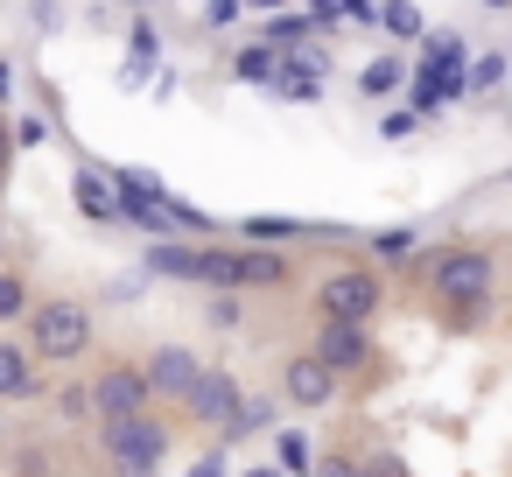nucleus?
<instances>
[{
	"label": "nucleus",
	"instance_id": "aec40b11",
	"mask_svg": "<svg viewBox=\"0 0 512 477\" xmlns=\"http://www.w3.org/2000/svg\"><path fill=\"white\" fill-rule=\"evenodd\" d=\"M232 71H239L246 85H267V92H274V71H281V50H267V43H253V50H239V57H232Z\"/></svg>",
	"mask_w": 512,
	"mask_h": 477
},
{
	"label": "nucleus",
	"instance_id": "0eeeda50",
	"mask_svg": "<svg viewBox=\"0 0 512 477\" xmlns=\"http://www.w3.org/2000/svg\"><path fill=\"white\" fill-rule=\"evenodd\" d=\"M323 78H330V50H323V43H302V50L281 57V71H274V99L316 106V99H323Z\"/></svg>",
	"mask_w": 512,
	"mask_h": 477
},
{
	"label": "nucleus",
	"instance_id": "7c9ffc66",
	"mask_svg": "<svg viewBox=\"0 0 512 477\" xmlns=\"http://www.w3.org/2000/svg\"><path fill=\"white\" fill-rule=\"evenodd\" d=\"M43 134H50V127H43L36 113H29V120H15V148H43Z\"/></svg>",
	"mask_w": 512,
	"mask_h": 477
},
{
	"label": "nucleus",
	"instance_id": "6ab92c4d",
	"mask_svg": "<svg viewBox=\"0 0 512 477\" xmlns=\"http://www.w3.org/2000/svg\"><path fill=\"white\" fill-rule=\"evenodd\" d=\"M400 85H407V64H400V57H372V64L358 71V92H365V99H386V92H400Z\"/></svg>",
	"mask_w": 512,
	"mask_h": 477
},
{
	"label": "nucleus",
	"instance_id": "b1692460",
	"mask_svg": "<svg viewBox=\"0 0 512 477\" xmlns=\"http://www.w3.org/2000/svg\"><path fill=\"white\" fill-rule=\"evenodd\" d=\"M365 246H372L379 260H407V253H414V225H386V232H372Z\"/></svg>",
	"mask_w": 512,
	"mask_h": 477
},
{
	"label": "nucleus",
	"instance_id": "423d86ee",
	"mask_svg": "<svg viewBox=\"0 0 512 477\" xmlns=\"http://www.w3.org/2000/svg\"><path fill=\"white\" fill-rule=\"evenodd\" d=\"M92 407H99V421H120V414H141V407H155V386H148V372H141V365L113 358V365L92 379Z\"/></svg>",
	"mask_w": 512,
	"mask_h": 477
},
{
	"label": "nucleus",
	"instance_id": "f257e3e1",
	"mask_svg": "<svg viewBox=\"0 0 512 477\" xmlns=\"http://www.w3.org/2000/svg\"><path fill=\"white\" fill-rule=\"evenodd\" d=\"M421 281L435 288V302H442V316H449V323H484L498 267H491V253H484V246H442V253H428V260H421Z\"/></svg>",
	"mask_w": 512,
	"mask_h": 477
},
{
	"label": "nucleus",
	"instance_id": "c85d7f7f",
	"mask_svg": "<svg viewBox=\"0 0 512 477\" xmlns=\"http://www.w3.org/2000/svg\"><path fill=\"white\" fill-rule=\"evenodd\" d=\"M358 477H414V470H407V463H400L393 449H372V456L358 463Z\"/></svg>",
	"mask_w": 512,
	"mask_h": 477
},
{
	"label": "nucleus",
	"instance_id": "c9c22d12",
	"mask_svg": "<svg viewBox=\"0 0 512 477\" xmlns=\"http://www.w3.org/2000/svg\"><path fill=\"white\" fill-rule=\"evenodd\" d=\"M36 22H43V29H57V0H36Z\"/></svg>",
	"mask_w": 512,
	"mask_h": 477
},
{
	"label": "nucleus",
	"instance_id": "7ed1b4c3",
	"mask_svg": "<svg viewBox=\"0 0 512 477\" xmlns=\"http://www.w3.org/2000/svg\"><path fill=\"white\" fill-rule=\"evenodd\" d=\"M22 323H29V351H36L43 365H78V358L92 351V309H85V302H71V295L36 302Z\"/></svg>",
	"mask_w": 512,
	"mask_h": 477
},
{
	"label": "nucleus",
	"instance_id": "a878e982",
	"mask_svg": "<svg viewBox=\"0 0 512 477\" xmlns=\"http://www.w3.org/2000/svg\"><path fill=\"white\" fill-rule=\"evenodd\" d=\"M36 302H29V281L22 274H0V323H15V316H29Z\"/></svg>",
	"mask_w": 512,
	"mask_h": 477
},
{
	"label": "nucleus",
	"instance_id": "e433bc0d",
	"mask_svg": "<svg viewBox=\"0 0 512 477\" xmlns=\"http://www.w3.org/2000/svg\"><path fill=\"white\" fill-rule=\"evenodd\" d=\"M239 8H260V15H281V8H288V0H239Z\"/></svg>",
	"mask_w": 512,
	"mask_h": 477
},
{
	"label": "nucleus",
	"instance_id": "4be33fe9",
	"mask_svg": "<svg viewBox=\"0 0 512 477\" xmlns=\"http://www.w3.org/2000/svg\"><path fill=\"white\" fill-rule=\"evenodd\" d=\"M309 225H295V218H246L239 225V239H253V246H281V239H302Z\"/></svg>",
	"mask_w": 512,
	"mask_h": 477
},
{
	"label": "nucleus",
	"instance_id": "393cba45",
	"mask_svg": "<svg viewBox=\"0 0 512 477\" xmlns=\"http://www.w3.org/2000/svg\"><path fill=\"white\" fill-rule=\"evenodd\" d=\"M57 414H64L71 428H85V421H99V407H92V386H64V393H57Z\"/></svg>",
	"mask_w": 512,
	"mask_h": 477
},
{
	"label": "nucleus",
	"instance_id": "20e7f679",
	"mask_svg": "<svg viewBox=\"0 0 512 477\" xmlns=\"http://www.w3.org/2000/svg\"><path fill=\"white\" fill-rule=\"evenodd\" d=\"M379 302H386V281H379L372 267H337V274H323V281H316V309H323V316L372 323V316H379Z\"/></svg>",
	"mask_w": 512,
	"mask_h": 477
},
{
	"label": "nucleus",
	"instance_id": "473e14b6",
	"mask_svg": "<svg viewBox=\"0 0 512 477\" xmlns=\"http://www.w3.org/2000/svg\"><path fill=\"white\" fill-rule=\"evenodd\" d=\"M344 22H365L372 29L379 22V0H344Z\"/></svg>",
	"mask_w": 512,
	"mask_h": 477
},
{
	"label": "nucleus",
	"instance_id": "a211bd4d",
	"mask_svg": "<svg viewBox=\"0 0 512 477\" xmlns=\"http://www.w3.org/2000/svg\"><path fill=\"white\" fill-rule=\"evenodd\" d=\"M505 78H512V64L484 50V57H470V71H463V99H484V92H498Z\"/></svg>",
	"mask_w": 512,
	"mask_h": 477
},
{
	"label": "nucleus",
	"instance_id": "4468645a",
	"mask_svg": "<svg viewBox=\"0 0 512 477\" xmlns=\"http://www.w3.org/2000/svg\"><path fill=\"white\" fill-rule=\"evenodd\" d=\"M379 29L400 36V43H421L428 36V15L414 8V0H379Z\"/></svg>",
	"mask_w": 512,
	"mask_h": 477
},
{
	"label": "nucleus",
	"instance_id": "412c9836",
	"mask_svg": "<svg viewBox=\"0 0 512 477\" xmlns=\"http://www.w3.org/2000/svg\"><path fill=\"white\" fill-rule=\"evenodd\" d=\"M204 323H211V330H239V323H246L239 288H211V295H204Z\"/></svg>",
	"mask_w": 512,
	"mask_h": 477
},
{
	"label": "nucleus",
	"instance_id": "f3484780",
	"mask_svg": "<svg viewBox=\"0 0 512 477\" xmlns=\"http://www.w3.org/2000/svg\"><path fill=\"white\" fill-rule=\"evenodd\" d=\"M127 50H134V57H127L120 85H141V78L155 71V22H134V29H127Z\"/></svg>",
	"mask_w": 512,
	"mask_h": 477
},
{
	"label": "nucleus",
	"instance_id": "f704fd0d",
	"mask_svg": "<svg viewBox=\"0 0 512 477\" xmlns=\"http://www.w3.org/2000/svg\"><path fill=\"white\" fill-rule=\"evenodd\" d=\"M8 99H15V64L0 57V106H8Z\"/></svg>",
	"mask_w": 512,
	"mask_h": 477
},
{
	"label": "nucleus",
	"instance_id": "58836bf2",
	"mask_svg": "<svg viewBox=\"0 0 512 477\" xmlns=\"http://www.w3.org/2000/svg\"><path fill=\"white\" fill-rule=\"evenodd\" d=\"M484 8H512V0H484Z\"/></svg>",
	"mask_w": 512,
	"mask_h": 477
},
{
	"label": "nucleus",
	"instance_id": "6e6552de",
	"mask_svg": "<svg viewBox=\"0 0 512 477\" xmlns=\"http://www.w3.org/2000/svg\"><path fill=\"white\" fill-rule=\"evenodd\" d=\"M239 400H246V393H239V372H225V365H204L183 407H190L204 428H218V435H225V428H232V414H239Z\"/></svg>",
	"mask_w": 512,
	"mask_h": 477
},
{
	"label": "nucleus",
	"instance_id": "cd10ccee",
	"mask_svg": "<svg viewBox=\"0 0 512 477\" xmlns=\"http://www.w3.org/2000/svg\"><path fill=\"white\" fill-rule=\"evenodd\" d=\"M379 134H386V141H414V134H421V113H414V106H400V113H386V120H379Z\"/></svg>",
	"mask_w": 512,
	"mask_h": 477
},
{
	"label": "nucleus",
	"instance_id": "2eb2a0df",
	"mask_svg": "<svg viewBox=\"0 0 512 477\" xmlns=\"http://www.w3.org/2000/svg\"><path fill=\"white\" fill-rule=\"evenodd\" d=\"M260 43L288 57V50H302V43H316V22H309V15H288V8H281V15L267 22V36H260Z\"/></svg>",
	"mask_w": 512,
	"mask_h": 477
},
{
	"label": "nucleus",
	"instance_id": "4c0bfd02",
	"mask_svg": "<svg viewBox=\"0 0 512 477\" xmlns=\"http://www.w3.org/2000/svg\"><path fill=\"white\" fill-rule=\"evenodd\" d=\"M239 477H281V463H260V470H239Z\"/></svg>",
	"mask_w": 512,
	"mask_h": 477
},
{
	"label": "nucleus",
	"instance_id": "c756f323",
	"mask_svg": "<svg viewBox=\"0 0 512 477\" xmlns=\"http://www.w3.org/2000/svg\"><path fill=\"white\" fill-rule=\"evenodd\" d=\"M309 477H358V463H351L344 449H330V456H316V463H309Z\"/></svg>",
	"mask_w": 512,
	"mask_h": 477
},
{
	"label": "nucleus",
	"instance_id": "2f4dec72",
	"mask_svg": "<svg viewBox=\"0 0 512 477\" xmlns=\"http://www.w3.org/2000/svg\"><path fill=\"white\" fill-rule=\"evenodd\" d=\"M204 22H211V29H232V22H239V0H211Z\"/></svg>",
	"mask_w": 512,
	"mask_h": 477
},
{
	"label": "nucleus",
	"instance_id": "9b49d317",
	"mask_svg": "<svg viewBox=\"0 0 512 477\" xmlns=\"http://www.w3.org/2000/svg\"><path fill=\"white\" fill-rule=\"evenodd\" d=\"M71 204H78V218H92V225H113V211H120L113 169H92V162H78V176H71Z\"/></svg>",
	"mask_w": 512,
	"mask_h": 477
},
{
	"label": "nucleus",
	"instance_id": "ea45409f",
	"mask_svg": "<svg viewBox=\"0 0 512 477\" xmlns=\"http://www.w3.org/2000/svg\"><path fill=\"white\" fill-rule=\"evenodd\" d=\"M127 8H155V0H127Z\"/></svg>",
	"mask_w": 512,
	"mask_h": 477
},
{
	"label": "nucleus",
	"instance_id": "f03ea898",
	"mask_svg": "<svg viewBox=\"0 0 512 477\" xmlns=\"http://www.w3.org/2000/svg\"><path fill=\"white\" fill-rule=\"evenodd\" d=\"M99 449H106L113 477H155V463L169 456V421L155 407L120 414V421H99Z\"/></svg>",
	"mask_w": 512,
	"mask_h": 477
},
{
	"label": "nucleus",
	"instance_id": "9d476101",
	"mask_svg": "<svg viewBox=\"0 0 512 477\" xmlns=\"http://www.w3.org/2000/svg\"><path fill=\"white\" fill-rule=\"evenodd\" d=\"M141 372H148L155 400H190V386H197V372H204V365H197V351H183V344H162V351H155Z\"/></svg>",
	"mask_w": 512,
	"mask_h": 477
},
{
	"label": "nucleus",
	"instance_id": "dca6fc26",
	"mask_svg": "<svg viewBox=\"0 0 512 477\" xmlns=\"http://www.w3.org/2000/svg\"><path fill=\"white\" fill-rule=\"evenodd\" d=\"M274 463H281V477H309V463H316L309 428H281V435H274Z\"/></svg>",
	"mask_w": 512,
	"mask_h": 477
},
{
	"label": "nucleus",
	"instance_id": "f8f14e48",
	"mask_svg": "<svg viewBox=\"0 0 512 477\" xmlns=\"http://www.w3.org/2000/svg\"><path fill=\"white\" fill-rule=\"evenodd\" d=\"M36 365H43L36 351H22V344H0V400H36V393L50 386Z\"/></svg>",
	"mask_w": 512,
	"mask_h": 477
},
{
	"label": "nucleus",
	"instance_id": "bb28decb",
	"mask_svg": "<svg viewBox=\"0 0 512 477\" xmlns=\"http://www.w3.org/2000/svg\"><path fill=\"white\" fill-rule=\"evenodd\" d=\"M267 421H274V400H239V414H232L225 435H260Z\"/></svg>",
	"mask_w": 512,
	"mask_h": 477
},
{
	"label": "nucleus",
	"instance_id": "a19ab883",
	"mask_svg": "<svg viewBox=\"0 0 512 477\" xmlns=\"http://www.w3.org/2000/svg\"><path fill=\"white\" fill-rule=\"evenodd\" d=\"M505 183H512V176H505Z\"/></svg>",
	"mask_w": 512,
	"mask_h": 477
},
{
	"label": "nucleus",
	"instance_id": "72a5a7b5",
	"mask_svg": "<svg viewBox=\"0 0 512 477\" xmlns=\"http://www.w3.org/2000/svg\"><path fill=\"white\" fill-rule=\"evenodd\" d=\"M183 477H225V456H218V449H211V456H197V463H190V470H183Z\"/></svg>",
	"mask_w": 512,
	"mask_h": 477
},
{
	"label": "nucleus",
	"instance_id": "5701e85b",
	"mask_svg": "<svg viewBox=\"0 0 512 477\" xmlns=\"http://www.w3.org/2000/svg\"><path fill=\"white\" fill-rule=\"evenodd\" d=\"M421 57H428V64H463L470 50H463L456 29H428V36H421Z\"/></svg>",
	"mask_w": 512,
	"mask_h": 477
},
{
	"label": "nucleus",
	"instance_id": "39448f33",
	"mask_svg": "<svg viewBox=\"0 0 512 477\" xmlns=\"http://www.w3.org/2000/svg\"><path fill=\"white\" fill-rule=\"evenodd\" d=\"M337 379H351V372H365L372 365V323H344V316H323L316 323V344H309Z\"/></svg>",
	"mask_w": 512,
	"mask_h": 477
},
{
	"label": "nucleus",
	"instance_id": "ddd939ff",
	"mask_svg": "<svg viewBox=\"0 0 512 477\" xmlns=\"http://www.w3.org/2000/svg\"><path fill=\"white\" fill-rule=\"evenodd\" d=\"M407 106H414V113H421V120H428V113H442V106H449V92H442V71H435V64H428V57H421V64H414V71H407Z\"/></svg>",
	"mask_w": 512,
	"mask_h": 477
},
{
	"label": "nucleus",
	"instance_id": "1a4fd4ad",
	"mask_svg": "<svg viewBox=\"0 0 512 477\" xmlns=\"http://www.w3.org/2000/svg\"><path fill=\"white\" fill-rule=\"evenodd\" d=\"M337 386H344V379H337L316 351H302V358H288V365H281V393H288L295 407H309V414H316V407H330V400H337Z\"/></svg>",
	"mask_w": 512,
	"mask_h": 477
}]
</instances>
